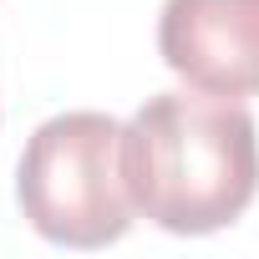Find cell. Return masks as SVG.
I'll list each match as a JSON object with an SVG mask.
<instances>
[{"label":"cell","instance_id":"obj_1","mask_svg":"<svg viewBox=\"0 0 259 259\" xmlns=\"http://www.w3.org/2000/svg\"><path fill=\"white\" fill-rule=\"evenodd\" d=\"M122 173L143 219L168 234H213L259 193L254 117L234 97L158 92L122 127Z\"/></svg>","mask_w":259,"mask_h":259},{"label":"cell","instance_id":"obj_2","mask_svg":"<svg viewBox=\"0 0 259 259\" xmlns=\"http://www.w3.org/2000/svg\"><path fill=\"white\" fill-rule=\"evenodd\" d=\"M16 198L31 229L51 244H117L138 213L122 173V122L107 112H61L41 122L16 168Z\"/></svg>","mask_w":259,"mask_h":259},{"label":"cell","instance_id":"obj_3","mask_svg":"<svg viewBox=\"0 0 259 259\" xmlns=\"http://www.w3.org/2000/svg\"><path fill=\"white\" fill-rule=\"evenodd\" d=\"M158 51L198 92L259 97V0H168Z\"/></svg>","mask_w":259,"mask_h":259}]
</instances>
